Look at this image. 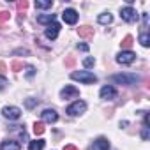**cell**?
Here are the masks:
<instances>
[{
	"mask_svg": "<svg viewBox=\"0 0 150 150\" xmlns=\"http://www.w3.org/2000/svg\"><path fill=\"white\" fill-rule=\"evenodd\" d=\"M55 21V14H41L37 16V23H53Z\"/></svg>",
	"mask_w": 150,
	"mask_h": 150,
	"instance_id": "cell-16",
	"label": "cell"
},
{
	"mask_svg": "<svg viewBox=\"0 0 150 150\" xmlns=\"http://www.w3.org/2000/svg\"><path fill=\"white\" fill-rule=\"evenodd\" d=\"M35 74V67L34 65H27V78H32Z\"/></svg>",
	"mask_w": 150,
	"mask_h": 150,
	"instance_id": "cell-25",
	"label": "cell"
},
{
	"mask_svg": "<svg viewBox=\"0 0 150 150\" xmlns=\"http://www.w3.org/2000/svg\"><path fill=\"white\" fill-rule=\"evenodd\" d=\"M120 44H122V48H124L122 51H129V48L132 46V35H125V37L122 39Z\"/></svg>",
	"mask_w": 150,
	"mask_h": 150,
	"instance_id": "cell-19",
	"label": "cell"
},
{
	"mask_svg": "<svg viewBox=\"0 0 150 150\" xmlns=\"http://www.w3.org/2000/svg\"><path fill=\"white\" fill-rule=\"evenodd\" d=\"M120 16H122V20H124V21H127V23H134V21H138V18H139V14H138L131 6H127V7L120 9Z\"/></svg>",
	"mask_w": 150,
	"mask_h": 150,
	"instance_id": "cell-4",
	"label": "cell"
},
{
	"mask_svg": "<svg viewBox=\"0 0 150 150\" xmlns=\"http://www.w3.org/2000/svg\"><path fill=\"white\" fill-rule=\"evenodd\" d=\"M80 96V90L76 87H71V85H65V88L60 90V97L62 99H69V97H78Z\"/></svg>",
	"mask_w": 150,
	"mask_h": 150,
	"instance_id": "cell-9",
	"label": "cell"
},
{
	"mask_svg": "<svg viewBox=\"0 0 150 150\" xmlns=\"http://www.w3.org/2000/svg\"><path fill=\"white\" fill-rule=\"evenodd\" d=\"M62 20L67 23V25H74L78 21V13L74 11V9H65L64 13H62Z\"/></svg>",
	"mask_w": 150,
	"mask_h": 150,
	"instance_id": "cell-8",
	"label": "cell"
},
{
	"mask_svg": "<svg viewBox=\"0 0 150 150\" xmlns=\"http://www.w3.org/2000/svg\"><path fill=\"white\" fill-rule=\"evenodd\" d=\"M35 7L37 9H51L53 0H35Z\"/></svg>",
	"mask_w": 150,
	"mask_h": 150,
	"instance_id": "cell-15",
	"label": "cell"
},
{
	"mask_svg": "<svg viewBox=\"0 0 150 150\" xmlns=\"http://www.w3.org/2000/svg\"><path fill=\"white\" fill-rule=\"evenodd\" d=\"M134 60H136V53H132L131 50H129V51H120V53L117 55V62L122 64V65H129V64H132Z\"/></svg>",
	"mask_w": 150,
	"mask_h": 150,
	"instance_id": "cell-6",
	"label": "cell"
},
{
	"mask_svg": "<svg viewBox=\"0 0 150 150\" xmlns=\"http://www.w3.org/2000/svg\"><path fill=\"white\" fill-rule=\"evenodd\" d=\"M139 42H141V46H143V48H148V46H150V35H148L146 32L139 34Z\"/></svg>",
	"mask_w": 150,
	"mask_h": 150,
	"instance_id": "cell-20",
	"label": "cell"
},
{
	"mask_svg": "<svg viewBox=\"0 0 150 150\" xmlns=\"http://www.w3.org/2000/svg\"><path fill=\"white\" fill-rule=\"evenodd\" d=\"M78 50L80 51H88V46L87 44H78Z\"/></svg>",
	"mask_w": 150,
	"mask_h": 150,
	"instance_id": "cell-31",
	"label": "cell"
},
{
	"mask_svg": "<svg viewBox=\"0 0 150 150\" xmlns=\"http://www.w3.org/2000/svg\"><path fill=\"white\" fill-rule=\"evenodd\" d=\"M141 138H143V139H148V129H146V127H143V132H141Z\"/></svg>",
	"mask_w": 150,
	"mask_h": 150,
	"instance_id": "cell-30",
	"label": "cell"
},
{
	"mask_svg": "<svg viewBox=\"0 0 150 150\" xmlns=\"http://www.w3.org/2000/svg\"><path fill=\"white\" fill-rule=\"evenodd\" d=\"M92 150H110V141H108V138H104V136L97 138V139L94 141V145H92Z\"/></svg>",
	"mask_w": 150,
	"mask_h": 150,
	"instance_id": "cell-11",
	"label": "cell"
},
{
	"mask_svg": "<svg viewBox=\"0 0 150 150\" xmlns=\"http://www.w3.org/2000/svg\"><path fill=\"white\" fill-rule=\"evenodd\" d=\"M37 103H39L37 99H27V103H25V104H27V108H34Z\"/></svg>",
	"mask_w": 150,
	"mask_h": 150,
	"instance_id": "cell-28",
	"label": "cell"
},
{
	"mask_svg": "<svg viewBox=\"0 0 150 150\" xmlns=\"http://www.w3.org/2000/svg\"><path fill=\"white\" fill-rule=\"evenodd\" d=\"M16 7H18L20 11H27V7H28V2H27V0H20V2L16 4Z\"/></svg>",
	"mask_w": 150,
	"mask_h": 150,
	"instance_id": "cell-23",
	"label": "cell"
},
{
	"mask_svg": "<svg viewBox=\"0 0 150 150\" xmlns=\"http://www.w3.org/2000/svg\"><path fill=\"white\" fill-rule=\"evenodd\" d=\"M20 143L18 141H13V139H6L0 143V150H20Z\"/></svg>",
	"mask_w": 150,
	"mask_h": 150,
	"instance_id": "cell-13",
	"label": "cell"
},
{
	"mask_svg": "<svg viewBox=\"0 0 150 150\" xmlns=\"http://www.w3.org/2000/svg\"><path fill=\"white\" fill-rule=\"evenodd\" d=\"M34 132H35L37 136H41V134L44 132V124H42V122H35V124H34Z\"/></svg>",
	"mask_w": 150,
	"mask_h": 150,
	"instance_id": "cell-21",
	"label": "cell"
},
{
	"mask_svg": "<svg viewBox=\"0 0 150 150\" xmlns=\"http://www.w3.org/2000/svg\"><path fill=\"white\" fill-rule=\"evenodd\" d=\"M97 20H99V23H101V25H110V23L113 21V16H111L110 13H104V14H101Z\"/></svg>",
	"mask_w": 150,
	"mask_h": 150,
	"instance_id": "cell-18",
	"label": "cell"
},
{
	"mask_svg": "<svg viewBox=\"0 0 150 150\" xmlns=\"http://www.w3.org/2000/svg\"><path fill=\"white\" fill-rule=\"evenodd\" d=\"M44 148V139H34L28 145V150H42Z\"/></svg>",
	"mask_w": 150,
	"mask_h": 150,
	"instance_id": "cell-17",
	"label": "cell"
},
{
	"mask_svg": "<svg viewBox=\"0 0 150 150\" xmlns=\"http://www.w3.org/2000/svg\"><path fill=\"white\" fill-rule=\"evenodd\" d=\"M78 34H80V37H83V39H92V37H94V28L88 27V25H83V27L78 28Z\"/></svg>",
	"mask_w": 150,
	"mask_h": 150,
	"instance_id": "cell-14",
	"label": "cell"
},
{
	"mask_svg": "<svg viewBox=\"0 0 150 150\" xmlns=\"http://www.w3.org/2000/svg\"><path fill=\"white\" fill-rule=\"evenodd\" d=\"M2 115L7 120H18L21 117V110L16 106H6V108H2Z\"/></svg>",
	"mask_w": 150,
	"mask_h": 150,
	"instance_id": "cell-5",
	"label": "cell"
},
{
	"mask_svg": "<svg viewBox=\"0 0 150 150\" xmlns=\"http://www.w3.org/2000/svg\"><path fill=\"white\" fill-rule=\"evenodd\" d=\"M11 69L18 72V71H21V69H23V64H21V62H13V65H11Z\"/></svg>",
	"mask_w": 150,
	"mask_h": 150,
	"instance_id": "cell-26",
	"label": "cell"
},
{
	"mask_svg": "<svg viewBox=\"0 0 150 150\" xmlns=\"http://www.w3.org/2000/svg\"><path fill=\"white\" fill-rule=\"evenodd\" d=\"M94 64H96V58H94V57H88V58L83 60V65H85V67H92Z\"/></svg>",
	"mask_w": 150,
	"mask_h": 150,
	"instance_id": "cell-24",
	"label": "cell"
},
{
	"mask_svg": "<svg viewBox=\"0 0 150 150\" xmlns=\"http://www.w3.org/2000/svg\"><path fill=\"white\" fill-rule=\"evenodd\" d=\"M99 96H101V99H115V97H117V90H115V87L106 85V87L101 88Z\"/></svg>",
	"mask_w": 150,
	"mask_h": 150,
	"instance_id": "cell-10",
	"label": "cell"
},
{
	"mask_svg": "<svg viewBox=\"0 0 150 150\" xmlns=\"http://www.w3.org/2000/svg\"><path fill=\"white\" fill-rule=\"evenodd\" d=\"M58 32H60V25L57 23V21H53V23H50L48 27H46V30H44V35L48 37V39H57L58 37Z\"/></svg>",
	"mask_w": 150,
	"mask_h": 150,
	"instance_id": "cell-7",
	"label": "cell"
},
{
	"mask_svg": "<svg viewBox=\"0 0 150 150\" xmlns=\"http://www.w3.org/2000/svg\"><path fill=\"white\" fill-rule=\"evenodd\" d=\"M64 150H78V148L72 146V145H67V146H64Z\"/></svg>",
	"mask_w": 150,
	"mask_h": 150,
	"instance_id": "cell-33",
	"label": "cell"
},
{
	"mask_svg": "<svg viewBox=\"0 0 150 150\" xmlns=\"http://www.w3.org/2000/svg\"><path fill=\"white\" fill-rule=\"evenodd\" d=\"M6 85H7V80H6L4 76H0V90H4V88H6Z\"/></svg>",
	"mask_w": 150,
	"mask_h": 150,
	"instance_id": "cell-29",
	"label": "cell"
},
{
	"mask_svg": "<svg viewBox=\"0 0 150 150\" xmlns=\"http://www.w3.org/2000/svg\"><path fill=\"white\" fill-rule=\"evenodd\" d=\"M71 78L76 80V81H81V83H87V85L97 81V76H96V74H92L90 71H74L71 74Z\"/></svg>",
	"mask_w": 150,
	"mask_h": 150,
	"instance_id": "cell-1",
	"label": "cell"
},
{
	"mask_svg": "<svg viewBox=\"0 0 150 150\" xmlns=\"http://www.w3.org/2000/svg\"><path fill=\"white\" fill-rule=\"evenodd\" d=\"M9 18H11V14H9L7 11H2V13H0V25H4Z\"/></svg>",
	"mask_w": 150,
	"mask_h": 150,
	"instance_id": "cell-22",
	"label": "cell"
},
{
	"mask_svg": "<svg viewBox=\"0 0 150 150\" xmlns=\"http://www.w3.org/2000/svg\"><path fill=\"white\" fill-rule=\"evenodd\" d=\"M111 81H115L118 85H134L139 81V76L138 74H113Z\"/></svg>",
	"mask_w": 150,
	"mask_h": 150,
	"instance_id": "cell-2",
	"label": "cell"
},
{
	"mask_svg": "<svg viewBox=\"0 0 150 150\" xmlns=\"http://www.w3.org/2000/svg\"><path fill=\"white\" fill-rule=\"evenodd\" d=\"M41 115H42V120L48 122V124H55V122L58 120V113H57L55 110H44Z\"/></svg>",
	"mask_w": 150,
	"mask_h": 150,
	"instance_id": "cell-12",
	"label": "cell"
},
{
	"mask_svg": "<svg viewBox=\"0 0 150 150\" xmlns=\"http://www.w3.org/2000/svg\"><path fill=\"white\" fill-rule=\"evenodd\" d=\"M74 62H76V60H74V57H71V55L65 58V65H67V67H72V65H74Z\"/></svg>",
	"mask_w": 150,
	"mask_h": 150,
	"instance_id": "cell-27",
	"label": "cell"
},
{
	"mask_svg": "<svg viewBox=\"0 0 150 150\" xmlns=\"http://www.w3.org/2000/svg\"><path fill=\"white\" fill-rule=\"evenodd\" d=\"M87 111V103L85 101H76V103H72L71 106H67V113L71 117H76V115H81Z\"/></svg>",
	"mask_w": 150,
	"mask_h": 150,
	"instance_id": "cell-3",
	"label": "cell"
},
{
	"mask_svg": "<svg viewBox=\"0 0 150 150\" xmlns=\"http://www.w3.org/2000/svg\"><path fill=\"white\" fill-rule=\"evenodd\" d=\"M2 72H6V64L0 62V74H2Z\"/></svg>",
	"mask_w": 150,
	"mask_h": 150,
	"instance_id": "cell-32",
	"label": "cell"
}]
</instances>
